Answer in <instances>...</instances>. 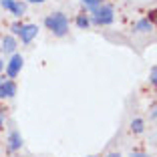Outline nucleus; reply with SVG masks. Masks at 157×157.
<instances>
[{"label": "nucleus", "mask_w": 157, "mask_h": 157, "mask_svg": "<svg viewBox=\"0 0 157 157\" xmlns=\"http://www.w3.org/2000/svg\"><path fill=\"white\" fill-rule=\"evenodd\" d=\"M44 24H46L48 30H52V33L56 34V36H65V34L69 33V18H67L63 12H55V14H51V16H46Z\"/></svg>", "instance_id": "1"}, {"label": "nucleus", "mask_w": 157, "mask_h": 157, "mask_svg": "<svg viewBox=\"0 0 157 157\" xmlns=\"http://www.w3.org/2000/svg\"><path fill=\"white\" fill-rule=\"evenodd\" d=\"M113 18H115V10H113V6L99 4L97 8H93V22H95V24L105 26V24H111Z\"/></svg>", "instance_id": "2"}, {"label": "nucleus", "mask_w": 157, "mask_h": 157, "mask_svg": "<svg viewBox=\"0 0 157 157\" xmlns=\"http://www.w3.org/2000/svg\"><path fill=\"white\" fill-rule=\"evenodd\" d=\"M24 65V59L20 55H12V59L8 60V65H6V75H8L10 78H14L16 75L20 73V69H22Z\"/></svg>", "instance_id": "3"}, {"label": "nucleus", "mask_w": 157, "mask_h": 157, "mask_svg": "<svg viewBox=\"0 0 157 157\" xmlns=\"http://www.w3.org/2000/svg\"><path fill=\"white\" fill-rule=\"evenodd\" d=\"M16 95V85L10 78H2L0 81V99H12Z\"/></svg>", "instance_id": "4"}, {"label": "nucleus", "mask_w": 157, "mask_h": 157, "mask_svg": "<svg viewBox=\"0 0 157 157\" xmlns=\"http://www.w3.org/2000/svg\"><path fill=\"white\" fill-rule=\"evenodd\" d=\"M36 34H38V26H36V24H22L18 36H20V40H22V42H30Z\"/></svg>", "instance_id": "5"}, {"label": "nucleus", "mask_w": 157, "mask_h": 157, "mask_svg": "<svg viewBox=\"0 0 157 157\" xmlns=\"http://www.w3.org/2000/svg\"><path fill=\"white\" fill-rule=\"evenodd\" d=\"M0 51L4 52V55H14V51H16V38L14 36H4L2 38V46H0Z\"/></svg>", "instance_id": "6"}, {"label": "nucleus", "mask_w": 157, "mask_h": 157, "mask_svg": "<svg viewBox=\"0 0 157 157\" xmlns=\"http://www.w3.org/2000/svg\"><path fill=\"white\" fill-rule=\"evenodd\" d=\"M22 147V137H20L18 131H10L8 135V149L10 151H18Z\"/></svg>", "instance_id": "7"}, {"label": "nucleus", "mask_w": 157, "mask_h": 157, "mask_svg": "<svg viewBox=\"0 0 157 157\" xmlns=\"http://www.w3.org/2000/svg\"><path fill=\"white\" fill-rule=\"evenodd\" d=\"M135 30H137V33H147V30H151V20L149 18L139 20V22L135 24Z\"/></svg>", "instance_id": "8"}, {"label": "nucleus", "mask_w": 157, "mask_h": 157, "mask_svg": "<svg viewBox=\"0 0 157 157\" xmlns=\"http://www.w3.org/2000/svg\"><path fill=\"white\" fill-rule=\"evenodd\" d=\"M24 10H26V4H24V2H16V0H14V4H12V8H10V12H12L14 16H22Z\"/></svg>", "instance_id": "9"}, {"label": "nucleus", "mask_w": 157, "mask_h": 157, "mask_svg": "<svg viewBox=\"0 0 157 157\" xmlns=\"http://www.w3.org/2000/svg\"><path fill=\"white\" fill-rule=\"evenodd\" d=\"M143 129H145L143 119H133L131 121V131H133V133H143Z\"/></svg>", "instance_id": "10"}, {"label": "nucleus", "mask_w": 157, "mask_h": 157, "mask_svg": "<svg viewBox=\"0 0 157 157\" xmlns=\"http://www.w3.org/2000/svg\"><path fill=\"white\" fill-rule=\"evenodd\" d=\"M89 24H91L89 16H85V14H78V16H77V26L78 28H87Z\"/></svg>", "instance_id": "11"}, {"label": "nucleus", "mask_w": 157, "mask_h": 157, "mask_svg": "<svg viewBox=\"0 0 157 157\" xmlns=\"http://www.w3.org/2000/svg\"><path fill=\"white\" fill-rule=\"evenodd\" d=\"M83 4L89 6V8H97V6L101 4V0H83Z\"/></svg>", "instance_id": "12"}, {"label": "nucleus", "mask_w": 157, "mask_h": 157, "mask_svg": "<svg viewBox=\"0 0 157 157\" xmlns=\"http://www.w3.org/2000/svg\"><path fill=\"white\" fill-rule=\"evenodd\" d=\"M149 81H151V85H155V87H157V67H153V69H151V75H149Z\"/></svg>", "instance_id": "13"}, {"label": "nucleus", "mask_w": 157, "mask_h": 157, "mask_svg": "<svg viewBox=\"0 0 157 157\" xmlns=\"http://www.w3.org/2000/svg\"><path fill=\"white\" fill-rule=\"evenodd\" d=\"M12 4H14V0H0V6H2V8H6V10L12 8Z\"/></svg>", "instance_id": "14"}, {"label": "nucleus", "mask_w": 157, "mask_h": 157, "mask_svg": "<svg viewBox=\"0 0 157 157\" xmlns=\"http://www.w3.org/2000/svg\"><path fill=\"white\" fill-rule=\"evenodd\" d=\"M10 28H12V34H20V28H22V24L14 22V24H12V26H10Z\"/></svg>", "instance_id": "15"}, {"label": "nucleus", "mask_w": 157, "mask_h": 157, "mask_svg": "<svg viewBox=\"0 0 157 157\" xmlns=\"http://www.w3.org/2000/svg\"><path fill=\"white\" fill-rule=\"evenodd\" d=\"M151 117H153V119H157V103H153V105H151Z\"/></svg>", "instance_id": "16"}, {"label": "nucleus", "mask_w": 157, "mask_h": 157, "mask_svg": "<svg viewBox=\"0 0 157 157\" xmlns=\"http://www.w3.org/2000/svg\"><path fill=\"white\" fill-rule=\"evenodd\" d=\"M131 157H149L147 153H141V151H135V153H131Z\"/></svg>", "instance_id": "17"}, {"label": "nucleus", "mask_w": 157, "mask_h": 157, "mask_svg": "<svg viewBox=\"0 0 157 157\" xmlns=\"http://www.w3.org/2000/svg\"><path fill=\"white\" fill-rule=\"evenodd\" d=\"M2 121H4V111L0 109V129H2Z\"/></svg>", "instance_id": "18"}, {"label": "nucleus", "mask_w": 157, "mask_h": 157, "mask_svg": "<svg viewBox=\"0 0 157 157\" xmlns=\"http://www.w3.org/2000/svg\"><path fill=\"white\" fill-rule=\"evenodd\" d=\"M28 2H30V4H42L44 0H28Z\"/></svg>", "instance_id": "19"}, {"label": "nucleus", "mask_w": 157, "mask_h": 157, "mask_svg": "<svg viewBox=\"0 0 157 157\" xmlns=\"http://www.w3.org/2000/svg\"><path fill=\"white\" fill-rule=\"evenodd\" d=\"M151 18H153V20H155V24H157V10H155V12H153V14H151Z\"/></svg>", "instance_id": "20"}, {"label": "nucleus", "mask_w": 157, "mask_h": 157, "mask_svg": "<svg viewBox=\"0 0 157 157\" xmlns=\"http://www.w3.org/2000/svg\"><path fill=\"white\" fill-rule=\"evenodd\" d=\"M107 157H121V155H119V153H109Z\"/></svg>", "instance_id": "21"}, {"label": "nucleus", "mask_w": 157, "mask_h": 157, "mask_svg": "<svg viewBox=\"0 0 157 157\" xmlns=\"http://www.w3.org/2000/svg\"><path fill=\"white\" fill-rule=\"evenodd\" d=\"M2 69H4V63H2V60H0V73H2Z\"/></svg>", "instance_id": "22"}]
</instances>
